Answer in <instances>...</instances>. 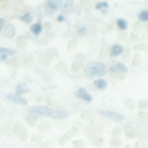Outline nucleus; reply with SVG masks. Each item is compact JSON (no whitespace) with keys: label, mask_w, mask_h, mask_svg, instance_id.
Listing matches in <instances>:
<instances>
[{"label":"nucleus","mask_w":148,"mask_h":148,"mask_svg":"<svg viewBox=\"0 0 148 148\" xmlns=\"http://www.w3.org/2000/svg\"><path fill=\"white\" fill-rule=\"evenodd\" d=\"M27 114H33L42 119H52V120H65L70 117V111L62 108H53L45 104H34L27 107Z\"/></svg>","instance_id":"1"},{"label":"nucleus","mask_w":148,"mask_h":148,"mask_svg":"<svg viewBox=\"0 0 148 148\" xmlns=\"http://www.w3.org/2000/svg\"><path fill=\"white\" fill-rule=\"evenodd\" d=\"M110 71V65L105 64L104 61H89L86 62L83 67V76L89 80H95V79H101L105 77Z\"/></svg>","instance_id":"2"},{"label":"nucleus","mask_w":148,"mask_h":148,"mask_svg":"<svg viewBox=\"0 0 148 148\" xmlns=\"http://www.w3.org/2000/svg\"><path fill=\"white\" fill-rule=\"evenodd\" d=\"M59 5H61L59 0H46V2H43L42 8L45 18H55L59 14Z\"/></svg>","instance_id":"3"},{"label":"nucleus","mask_w":148,"mask_h":148,"mask_svg":"<svg viewBox=\"0 0 148 148\" xmlns=\"http://www.w3.org/2000/svg\"><path fill=\"white\" fill-rule=\"evenodd\" d=\"M127 71H129V67L126 65V62H123V61H116V62H113L110 65L108 74H111V76L116 77V79H123L127 74Z\"/></svg>","instance_id":"4"},{"label":"nucleus","mask_w":148,"mask_h":148,"mask_svg":"<svg viewBox=\"0 0 148 148\" xmlns=\"http://www.w3.org/2000/svg\"><path fill=\"white\" fill-rule=\"evenodd\" d=\"M98 114L104 119H107V120H110V121H117L119 123V121L125 120V116L121 113H119V111H114V110H99Z\"/></svg>","instance_id":"5"},{"label":"nucleus","mask_w":148,"mask_h":148,"mask_svg":"<svg viewBox=\"0 0 148 148\" xmlns=\"http://www.w3.org/2000/svg\"><path fill=\"white\" fill-rule=\"evenodd\" d=\"M74 96H76L79 101L84 102V104H90V102L93 101L92 93H90L88 89H86L84 86H80V88H77L76 90H74Z\"/></svg>","instance_id":"6"},{"label":"nucleus","mask_w":148,"mask_h":148,"mask_svg":"<svg viewBox=\"0 0 148 148\" xmlns=\"http://www.w3.org/2000/svg\"><path fill=\"white\" fill-rule=\"evenodd\" d=\"M14 133H15V136L19 139V141H27L28 136H30V133H28V129L22 125V123H15L14 125Z\"/></svg>","instance_id":"7"},{"label":"nucleus","mask_w":148,"mask_h":148,"mask_svg":"<svg viewBox=\"0 0 148 148\" xmlns=\"http://www.w3.org/2000/svg\"><path fill=\"white\" fill-rule=\"evenodd\" d=\"M6 99L15 105H21V107H28V99L25 96H19L15 92H9L6 93Z\"/></svg>","instance_id":"8"},{"label":"nucleus","mask_w":148,"mask_h":148,"mask_svg":"<svg viewBox=\"0 0 148 148\" xmlns=\"http://www.w3.org/2000/svg\"><path fill=\"white\" fill-rule=\"evenodd\" d=\"M28 33L33 36V39L36 40V39H40V37L43 36V33H45V28H43V22H39V21H34L31 25H30V28H28Z\"/></svg>","instance_id":"9"},{"label":"nucleus","mask_w":148,"mask_h":148,"mask_svg":"<svg viewBox=\"0 0 148 148\" xmlns=\"http://www.w3.org/2000/svg\"><path fill=\"white\" fill-rule=\"evenodd\" d=\"M74 10H76V3L71 2V0H64V2H61L59 5V14H62L65 16L74 14Z\"/></svg>","instance_id":"10"},{"label":"nucleus","mask_w":148,"mask_h":148,"mask_svg":"<svg viewBox=\"0 0 148 148\" xmlns=\"http://www.w3.org/2000/svg\"><path fill=\"white\" fill-rule=\"evenodd\" d=\"M18 55V49H12L6 46H0V62H6V61L12 56Z\"/></svg>","instance_id":"11"},{"label":"nucleus","mask_w":148,"mask_h":148,"mask_svg":"<svg viewBox=\"0 0 148 148\" xmlns=\"http://www.w3.org/2000/svg\"><path fill=\"white\" fill-rule=\"evenodd\" d=\"M0 34H2V37H5V39L12 40V39H15L16 34H18V33H16V27H15L12 22H8V24H6V27L3 28V31L0 33Z\"/></svg>","instance_id":"12"},{"label":"nucleus","mask_w":148,"mask_h":148,"mask_svg":"<svg viewBox=\"0 0 148 148\" xmlns=\"http://www.w3.org/2000/svg\"><path fill=\"white\" fill-rule=\"evenodd\" d=\"M123 53H125V46H123L121 43H114V45H111L110 49H108V55L111 58L123 56Z\"/></svg>","instance_id":"13"},{"label":"nucleus","mask_w":148,"mask_h":148,"mask_svg":"<svg viewBox=\"0 0 148 148\" xmlns=\"http://www.w3.org/2000/svg\"><path fill=\"white\" fill-rule=\"evenodd\" d=\"M16 95H19V96H25V95H28L30 92H31V89H30V84H27L25 82H18L16 84H15V90H14Z\"/></svg>","instance_id":"14"},{"label":"nucleus","mask_w":148,"mask_h":148,"mask_svg":"<svg viewBox=\"0 0 148 148\" xmlns=\"http://www.w3.org/2000/svg\"><path fill=\"white\" fill-rule=\"evenodd\" d=\"M18 19L22 22V24H25V25H31V24L34 22V16H33V12L31 10H22L21 14L18 15Z\"/></svg>","instance_id":"15"},{"label":"nucleus","mask_w":148,"mask_h":148,"mask_svg":"<svg viewBox=\"0 0 148 148\" xmlns=\"http://www.w3.org/2000/svg\"><path fill=\"white\" fill-rule=\"evenodd\" d=\"M92 86H93V89H96L98 92H104V90H107V88H108V82H107L105 77L95 79V80H92Z\"/></svg>","instance_id":"16"},{"label":"nucleus","mask_w":148,"mask_h":148,"mask_svg":"<svg viewBox=\"0 0 148 148\" xmlns=\"http://www.w3.org/2000/svg\"><path fill=\"white\" fill-rule=\"evenodd\" d=\"M110 8V3L107 2V0H98V2L93 3V9L96 12H102V14H107V10Z\"/></svg>","instance_id":"17"},{"label":"nucleus","mask_w":148,"mask_h":148,"mask_svg":"<svg viewBox=\"0 0 148 148\" xmlns=\"http://www.w3.org/2000/svg\"><path fill=\"white\" fill-rule=\"evenodd\" d=\"M37 127H39V132L43 135V133H46V132H49V130L52 129V123L49 121L47 119H43V120H40V121H39Z\"/></svg>","instance_id":"18"},{"label":"nucleus","mask_w":148,"mask_h":148,"mask_svg":"<svg viewBox=\"0 0 148 148\" xmlns=\"http://www.w3.org/2000/svg\"><path fill=\"white\" fill-rule=\"evenodd\" d=\"M116 28L119 30V31H126L127 28H129V22H127V19L126 18H117L116 19Z\"/></svg>","instance_id":"19"},{"label":"nucleus","mask_w":148,"mask_h":148,"mask_svg":"<svg viewBox=\"0 0 148 148\" xmlns=\"http://www.w3.org/2000/svg\"><path fill=\"white\" fill-rule=\"evenodd\" d=\"M33 12V16H34V21H39V22H43L45 19V14H43V8L42 6H37Z\"/></svg>","instance_id":"20"},{"label":"nucleus","mask_w":148,"mask_h":148,"mask_svg":"<svg viewBox=\"0 0 148 148\" xmlns=\"http://www.w3.org/2000/svg\"><path fill=\"white\" fill-rule=\"evenodd\" d=\"M88 34H89L88 25H83V24H80V25L76 27V36H77V37H86Z\"/></svg>","instance_id":"21"},{"label":"nucleus","mask_w":148,"mask_h":148,"mask_svg":"<svg viewBox=\"0 0 148 148\" xmlns=\"http://www.w3.org/2000/svg\"><path fill=\"white\" fill-rule=\"evenodd\" d=\"M24 120H25V123H27V125H30V126H37V125H39V121H40L39 117H36L33 114H25Z\"/></svg>","instance_id":"22"},{"label":"nucleus","mask_w":148,"mask_h":148,"mask_svg":"<svg viewBox=\"0 0 148 148\" xmlns=\"http://www.w3.org/2000/svg\"><path fill=\"white\" fill-rule=\"evenodd\" d=\"M30 139H31L33 144H37V145H42V144L45 142L40 132H39V133H33V135H30Z\"/></svg>","instance_id":"23"},{"label":"nucleus","mask_w":148,"mask_h":148,"mask_svg":"<svg viewBox=\"0 0 148 148\" xmlns=\"http://www.w3.org/2000/svg\"><path fill=\"white\" fill-rule=\"evenodd\" d=\"M6 64H8L9 67L16 68V67H19V64H21V59H19L18 55H16V56H12V58H9V59L6 61Z\"/></svg>","instance_id":"24"},{"label":"nucleus","mask_w":148,"mask_h":148,"mask_svg":"<svg viewBox=\"0 0 148 148\" xmlns=\"http://www.w3.org/2000/svg\"><path fill=\"white\" fill-rule=\"evenodd\" d=\"M138 19H139L141 22H145V24H148V8H145V9H141V10L138 12Z\"/></svg>","instance_id":"25"},{"label":"nucleus","mask_w":148,"mask_h":148,"mask_svg":"<svg viewBox=\"0 0 148 148\" xmlns=\"http://www.w3.org/2000/svg\"><path fill=\"white\" fill-rule=\"evenodd\" d=\"M83 62H79V61H73V64H71V71L74 73H79V71H83Z\"/></svg>","instance_id":"26"},{"label":"nucleus","mask_w":148,"mask_h":148,"mask_svg":"<svg viewBox=\"0 0 148 148\" xmlns=\"http://www.w3.org/2000/svg\"><path fill=\"white\" fill-rule=\"evenodd\" d=\"M77 46H79V42H77V39H71L70 42H68V45H67V49L70 52H74L77 49Z\"/></svg>","instance_id":"27"},{"label":"nucleus","mask_w":148,"mask_h":148,"mask_svg":"<svg viewBox=\"0 0 148 148\" xmlns=\"http://www.w3.org/2000/svg\"><path fill=\"white\" fill-rule=\"evenodd\" d=\"M53 19H55L56 24H65V22H68V16H65V15H62V14H58Z\"/></svg>","instance_id":"28"},{"label":"nucleus","mask_w":148,"mask_h":148,"mask_svg":"<svg viewBox=\"0 0 148 148\" xmlns=\"http://www.w3.org/2000/svg\"><path fill=\"white\" fill-rule=\"evenodd\" d=\"M71 145H73V148H84V141L82 139V138H79V139H74V141H71Z\"/></svg>","instance_id":"29"},{"label":"nucleus","mask_w":148,"mask_h":148,"mask_svg":"<svg viewBox=\"0 0 148 148\" xmlns=\"http://www.w3.org/2000/svg\"><path fill=\"white\" fill-rule=\"evenodd\" d=\"M45 53H46L49 58H51V59H52V58H58V55H56V53H58V51H56L55 47H47Z\"/></svg>","instance_id":"30"},{"label":"nucleus","mask_w":148,"mask_h":148,"mask_svg":"<svg viewBox=\"0 0 148 148\" xmlns=\"http://www.w3.org/2000/svg\"><path fill=\"white\" fill-rule=\"evenodd\" d=\"M39 59H40V62H42L43 65H47V64H49V62H51V61H52V59L49 58V56H47L46 53H42V55L39 56Z\"/></svg>","instance_id":"31"},{"label":"nucleus","mask_w":148,"mask_h":148,"mask_svg":"<svg viewBox=\"0 0 148 148\" xmlns=\"http://www.w3.org/2000/svg\"><path fill=\"white\" fill-rule=\"evenodd\" d=\"M67 68L68 67H67V64L64 62V61H59V62L56 64V67H55L56 71H67Z\"/></svg>","instance_id":"32"},{"label":"nucleus","mask_w":148,"mask_h":148,"mask_svg":"<svg viewBox=\"0 0 148 148\" xmlns=\"http://www.w3.org/2000/svg\"><path fill=\"white\" fill-rule=\"evenodd\" d=\"M125 132H126V135L129 138H135V129H133V126H126Z\"/></svg>","instance_id":"33"},{"label":"nucleus","mask_w":148,"mask_h":148,"mask_svg":"<svg viewBox=\"0 0 148 148\" xmlns=\"http://www.w3.org/2000/svg\"><path fill=\"white\" fill-rule=\"evenodd\" d=\"M68 141H70V138L67 136V135H62V136L58 138V144H59V145H65Z\"/></svg>","instance_id":"34"},{"label":"nucleus","mask_w":148,"mask_h":148,"mask_svg":"<svg viewBox=\"0 0 148 148\" xmlns=\"http://www.w3.org/2000/svg\"><path fill=\"white\" fill-rule=\"evenodd\" d=\"M6 24H8V19L5 16H0V33L3 31V28L6 27Z\"/></svg>","instance_id":"35"},{"label":"nucleus","mask_w":148,"mask_h":148,"mask_svg":"<svg viewBox=\"0 0 148 148\" xmlns=\"http://www.w3.org/2000/svg\"><path fill=\"white\" fill-rule=\"evenodd\" d=\"M43 28H45V31H52V21L43 22Z\"/></svg>","instance_id":"36"},{"label":"nucleus","mask_w":148,"mask_h":148,"mask_svg":"<svg viewBox=\"0 0 148 148\" xmlns=\"http://www.w3.org/2000/svg\"><path fill=\"white\" fill-rule=\"evenodd\" d=\"M120 133H121V129L114 127V129H113V138H114V139H117V138L120 136Z\"/></svg>","instance_id":"37"},{"label":"nucleus","mask_w":148,"mask_h":148,"mask_svg":"<svg viewBox=\"0 0 148 148\" xmlns=\"http://www.w3.org/2000/svg\"><path fill=\"white\" fill-rule=\"evenodd\" d=\"M76 133H79V129H77V127H73V129H70V130H68L67 136H68V138H71L73 135H76Z\"/></svg>","instance_id":"38"},{"label":"nucleus","mask_w":148,"mask_h":148,"mask_svg":"<svg viewBox=\"0 0 148 148\" xmlns=\"http://www.w3.org/2000/svg\"><path fill=\"white\" fill-rule=\"evenodd\" d=\"M138 107H139V108H147V107H148V101H147V99H141V101L138 102Z\"/></svg>","instance_id":"39"},{"label":"nucleus","mask_w":148,"mask_h":148,"mask_svg":"<svg viewBox=\"0 0 148 148\" xmlns=\"http://www.w3.org/2000/svg\"><path fill=\"white\" fill-rule=\"evenodd\" d=\"M125 105H126L127 108H133V107H135V104L132 102V99H125Z\"/></svg>","instance_id":"40"},{"label":"nucleus","mask_w":148,"mask_h":148,"mask_svg":"<svg viewBox=\"0 0 148 148\" xmlns=\"http://www.w3.org/2000/svg\"><path fill=\"white\" fill-rule=\"evenodd\" d=\"M52 145H53V144H52V142H47V144H46V142H43V144H42V147H40V148H51V147H52Z\"/></svg>","instance_id":"41"},{"label":"nucleus","mask_w":148,"mask_h":148,"mask_svg":"<svg viewBox=\"0 0 148 148\" xmlns=\"http://www.w3.org/2000/svg\"><path fill=\"white\" fill-rule=\"evenodd\" d=\"M125 148H132V147H130V145H126V147H125Z\"/></svg>","instance_id":"42"}]
</instances>
